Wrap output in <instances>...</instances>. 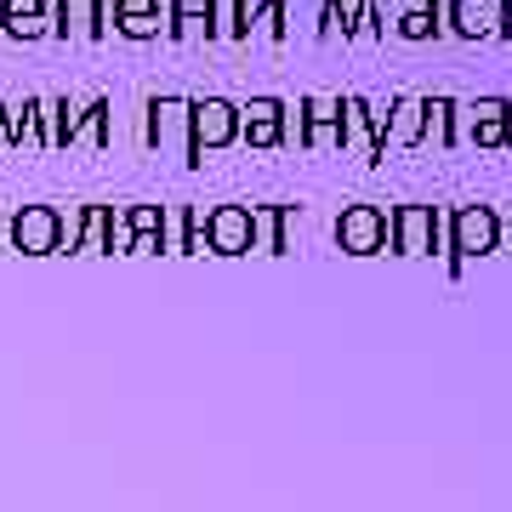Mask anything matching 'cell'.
<instances>
[{
	"label": "cell",
	"mask_w": 512,
	"mask_h": 512,
	"mask_svg": "<svg viewBox=\"0 0 512 512\" xmlns=\"http://www.w3.org/2000/svg\"><path fill=\"white\" fill-rule=\"evenodd\" d=\"M433 251L444 256V274L456 279L473 256L501 251V217L490 205H456V211H439V245Z\"/></svg>",
	"instance_id": "obj_1"
},
{
	"label": "cell",
	"mask_w": 512,
	"mask_h": 512,
	"mask_svg": "<svg viewBox=\"0 0 512 512\" xmlns=\"http://www.w3.org/2000/svg\"><path fill=\"white\" fill-rule=\"evenodd\" d=\"M239 143V103L228 97H194L188 103V165H205V154Z\"/></svg>",
	"instance_id": "obj_2"
},
{
	"label": "cell",
	"mask_w": 512,
	"mask_h": 512,
	"mask_svg": "<svg viewBox=\"0 0 512 512\" xmlns=\"http://www.w3.org/2000/svg\"><path fill=\"white\" fill-rule=\"evenodd\" d=\"M450 143L473 148H507V97H473L450 114Z\"/></svg>",
	"instance_id": "obj_3"
},
{
	"label": "cell",
	"mask_w": 512,
	"mask_h": 512,
	"mask_svg": "<svg viewBox=\"0 0 512 512\" xmlns=\"http://www.w3.org/2000/svg\"><path fill=\"white\" fill-rule=\"evenodd\" d=\"M63 228H69V211H57V205H23L6 239H12V251L23 256H57L63 251Z\"/></svg>",
	"instance_id": "obj_4"
},
{
	"label": "cell",
	"mask_w": 512,
	"mask_h": 512,
	"mask_svg": "<svg viewBox=\"0 0 512 512\" xmlns=\"http://www.w3.org/2000/svg\"><path fill=\"white\" fill-rule=\"evenodd\" d=\"M382 126H387V109H376L365 97H342L336 131H342V148H359V154H365V165H382V154H387Z\"/></svg>",
	"instance_id": "obj_5"
},
{
	"label": "cell",
	"mask_w": 512,
	"mask_h": 512,
	"mask_svg": "<svg viewBox=\"0 0 512 512\" xmlns=\"http://www.w3.org/2000/svg\"><path fill=\"white\" fill-rule=\"evenodd\" d=\"M387 245L399 256H433V245H439V205H399V211H387Z\"/></svg>",
	"instance_id": "obj_6"
},
{
	"label": "cell",
	"mask_w": 512,
	"mask_h": 512,
	"mask_svg": "<svg viewBox=\"0 0 512 512\" xmlns=\"http://www.w3.org/2000/svg\"><path fill=\"white\" fill-rule=\"evenodd\" d=\"M336 245L348 256H376L387 251V211L382 205H348L336 217Z\"/></svg>",
	"instance_id": "obj_7"
},
{
	"label": "cell",
	"mask_w": 512,
	"mask_h": 512,
	"mask_svg": "<svg viewBox=\"0 0 512 512\" xmlns=\"http://www.w3.org/2000/svg\"><path fill=\"white\" fill-rule=\"evenodd\" d=\"M143 143L148 148H171V154L188 160V97H148Z\"/></svg>",
	"instance_id": "obj_8"
},
{
	"label": "cell",
	"mask_w": 512,
	"mask_h": 512,
	"mask_svg": "<svg viewBox=\"0 0 512 512\" xmlns=\"http://www.w3.org/2000/svg\"><path fill=\"white\" fill-rule=\"evenodd\" d=\"M205 251L211 256L251 251V205H211L205 211Z\"/></svg>",
	"instance_id": "obj_9"
},
{
	"label": "cell",
	"mask_w": 512,
	"mask_h": 512,
	"mask_svg": "<svg viewBox=\"0 0 512 512\" xmlns=\"http://www.w3.org/2000/svg\"><path fill=\"white\" fill-rule=\"evenodd\" d=\"M109 0H52V35L57 40H103L109 35Z\"/></svg>",
	"instance_id": "obj_10"
},
{
	"label": "cell",
	"mask_w": 512,
	"mask_h": 512,
	"mask_svg": "<svg viewBox=\"0 0 512 512\" xmlns=\"http://www.w3.org/2000/svg\"><path fill=\"white\" fill-rule=\"evenodd\" d=\"M239 143H251V148L285 143V103H279V97H251V103H239Z\"/></svg>",
	"instance_id": "obj_11"
},
{
	"label": "cell",
	"mask_w": 512,
	"mask_h": 512,
	"mask_svg": "<svg viewBox=\"0 0 512 512\" xmlns=\"http://www.w3.org/2000/svg\"><path fill=\"white\" fill-rule=\"evenodd\" d=\"M336 120H342V97H330V92L302 97V148H342Z\"/></svg>",
	"instance_id": "obj_12"
},
{
	"label": "cell",
	"mask_w": 512,
	"mask_h": 512,
	"mask_svg": "<svg viewBox=\"0 0 512 512\" xmlns=\"http://www.w3.org/2000/svg\"><path fill=\"white\" fill-rule=\"evenodd\" d=\"M501 0H444V29L461 40H495Z\"/></svg>",
	"instance_id": "obj_13"
},
{
	"label": "cell",
	"mask_w": 512,
	"mask_h": 512,
	"mask_svg": "<svg viewBox=\"0 0 512 512\" xmlns=\"http://www.w3.org/2000/svg\"><path fill=\"white\" fill-rule=\"evenodd\" d=\"M0 29L12 40H46L52 35V6L46 0H0Z\"/></svg>",
	"instance_id": "obj_14"
},
{
	"label": "cell",
	"mask_w": 512,
	"mask_h": 512,
	"mask_svg": "<svg viewBox=\"0 0 512 512\" xmlns=\"http://www.w3.org/2000/svg\"><path fill=\"white\" fill-rule=\"evenodd\" d=\"M251 251L262 256L291 251V211L285 205H251Z\"/></svg>",
	"instance_id": "obj_15"
},
{
	"label": "cell",
	"mask_w": 512,
	"mask_h": 512,
	"mask_svg": "<svg viewBox=\"0 0 512 512\" xmlns=\"http://www.w3.org/2000/svg\"><path fill=\"white\" fill-rule=\"evenodd\" d=\"M114 29L126 40H160L165 35V6L160 0H114Z\"/></svg>",
	"instance_id": "obj_16"
},
{
	"label": "cell",
	"mask_w": 512,
	"mask_h": 512,
	"mask_svg": "<svg viewBox=\"0 0 512 512\" xmlns=\"http://www.w3.org/2000/svg\"><path fill=\"white\" fill-rule=\"evenodd\" d=\"M165 40H211V0H165Z\"/></svg>",
	"instance_id": "obj_17"
},
{
	"label": "cell",
	"mask_w": 512,
	"mask_h": 512,
	"mask_svg": "<svg viewBox=\"0 0 512 512\" xmlns=\"http://www.w3.org/2000/svg\"><path fill=\"white\" fill-rule=\"evenodd\" d=\"M387 148H416L421 143V97H393L387 103Z\"/></svg>",
	"instance_id": "obj_18"
},
{
	"label": "cell",
	"mask_w": 512,
	"mask_h": 512,
	"mask_svg": "<svg viewBox=\"0 0 512 512\" xmlns=\"http://www.w3.org/2000/svg\"><path fill=\"white\" fill-rule=\"evenodd\" d=\"M109 120H114V109H109V97H92L86 109H74L69 114V148L74 143H109Z\"/></svg>",
	"instance_id": "obj_19"
},
{
	"label": "cell",
	"mask_w": 512,
	"mask_h": 512,
	"mask_svg": "<svg viewBox=\"0 0 512 512\" xmlns=\"http://www.w3.org/2000/svg\"><path fill=\"white\" fill-rule=\"evenodd\" d=\"M211 40H251V0H211Z\"/></svg>",
	"instance_id": "obj_20"
},
{
	"label": "cell",
	"mask_w": 512,
	"mask_h": 512,
	"mask_svg": "<svg viewBox=\"0 0 512 512\" xmlns=\"http://www.w3.org/2000/svg\"><path fill=\"white\" fill-rule=\"evenodd\" d=\"M69 251H109V205H80Z\"/></svg>",
	"instance_id": "obj_21"
},
{
	"label": "cell",
	"mask_w": 512,
	"mask_h": 512,
	"mask_svg": "<svg viewBox=\"0 0 512 512\" xmlns=\"http://www.w3.org/2000/svg\"><path fill=\"white\" fill-rule=\"evenodd\" d=\"M450 114H456V97H421V143L456 148L450 143Z\"/></svg>",
	"instance_id": "obj_22"
},
{
	"label": "cell",
	"mask_w": 512,
	"mask_h": 512,
	"mask_svg": "<svg viewBox=\"0 0 512 512\" xmlns=\"http://www.w3.org/2000/svg\"><path fill=\"white\" fill-rule=\"evenodd\" d=\"M387 23H382V0H348V35L342 40H382Z\"/></svg>",
	"instance_id": "obj_23"
},
{
	"label": "cell",
	"mask_w": 512,
	"mask_h": 512,
	"mask_svg": "<svg viewBox=\"0 0 512 512\" xmlns=\"http://www.w3.org/2000/svg\"><path fill=\"white\" fill-rule=\"evenodd\" d=\"M285 12H291V0H251V35L285 40Z\"/></svg>",
	"instance_id": "obj_24"
},
{
	"label": "cell",
	"mask_w": 512,
	"mask_h": 512,
	"mask_svg": "<svg viewBox=\"0 0 512 512\" xmlns=\"http://www.w3.org/2000/svg\"><path fill=\"white\" fill-rule=\"evenodd\" d=\"M393 35H399V40H439L444 35V6H439V12H399Z\"/></svg>",
	"instance_id": "obj_25"
},
{
	"label": "cell",
	"mask_w": 512,
	"mask_h": 512,
	"mask_svg": "<svg viewBox=\"0 0 512 512\" xmlns=\"http://www.w3.org/2000/svg\"><path fill=\"white\" fill-rule=\"evenodd\" d=\"M23 126H29V143L52 148V97H23Z\"/></svg>",
	"instance_id": "obj_26"
},
{
	"label": "cell",
	"mask_w": 512,
	"mask_h": 512,
	"mask_svg": "<svg viewBox=\"0 0 512 512\" xmlns=\"http://www.w3.org/2000/svg\"><path fill=\"white\" fill-rule=\"evenodd\" d=\"M348 35V0H319V40Z\"/></svg>",
	"instance_id": "obj_27"
},
{
	"label": "cell",
	"mask_w": 512,
	"mask_h": 512,
	"mask_svg": "<svg viewBox=\"0 0 512 512\" xmlns=\"http://www.w3.org/2000/svg\"><path fill=\"white\" fill-rule=\"evenodd\" d=\"M285 143L302 148V103H285Z\"/></svg>",
	"instance_id": "obj_28"
},
{
	"label": "cell",
	"mask_w": 512,
	"mask_h": 512,
	"mask_svg": "<svg viewBox=\"0 0 512 512\" xmlns=\"http://www.w3.org/2000/svg\"><path fill=\"white\" fill-rule=\"evenodd\" d=\"M444 0H399V12H439Z\"/></svg>",
	"instance_id": "obj_29"
},
{
	"label": "cell",
	"mask_w": 512,
	"mask_h": 512,
	"mask_svg": "<svg viewBox=\"0 0 512 512\" xmlns=\"http://www.w3.org/2000/svg\"><path fill=\"white\" fill-rule=\"evenodd\" d=\"M507 148H512V103H507Z\"/></svg>",
	"instance_id": "obj_30"
},
{
	"label": "cell",
	"mask_w": 512,
	"mask_h": 512,
	"mask_svg": "<svg viewBox=\"0 0 512 512\" xmlns=\"http://www.w3.org/2000/svg\"><path fill=\"white\" fill-rule=\"evenodd\" d=\"M501 18H512V0H501Z\"/></svg>",
	"instance_id": "obj_31"
},
{
	"label": "cell",
	"mask_w": 512,
	"mask_h": 512,
	"mask_svg": "<svg viewBox=\"0 0 512 512\" xmlns=\"http://www.w3.org/2000/svg\"><path fill=\"white\" fill-rule=\"evenodd\" d=\"M501 239H512V222H501Z\"/></svg>",
	"instance_id": "obj_32"
}]
</instances>
